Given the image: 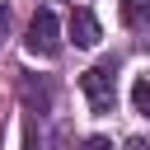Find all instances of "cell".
Returning a JSON list of instances; mask_svg holds the SVG:
<instances>
[{"instance_id":"obj_1","label":"cell","mask_w":150,"mask_h":150,"mask_svg":"<svg viewBox=\"0 0 150 150\" xmlns=\"http://www.w3.org/2000/svg\"><path fill=\"white\" fill-rule=\"evenodd\" d=\"M23 42H28V52L42 56V61L56 56V52H61V23H56V14H52V9H38V14L28 19V38H23Z\"/></svg>"},{"instance_id":"obj_2","label":"cell","mask_w":150,"mask_h":150,"mask_svg":"<svg viewBox=\"0 0 150 150\" xmlns=\"http://www.w3.org/2000/svg\"><path fill=\"white\" fill-rule=\"evenodd\" d=\"M80 89H84V98H89L94 112H112V70H108V66L84 70V75H80Z\"/></svg>"},{"instance_id":"obj_3","label":"cell","mask_w":150,"mask_h":150,"mask_svg":"<svg viewBox=\"0 0 150 150\" xmlns=\"http://www.w3.org/2000/svg\"><path fill=\"white\" fill-rule=\"evenodd\" d=\"M66 33H70V42H75V47H98V38H103V28H98V19H94L89 9H70Z\"/></svg>"},{"instance_id":"obj_4","label":"cell","mask_w":150,"mask_h":150,"mask_svg":"<svg viewBox=\"0 0 150 150\" xmlns=\"http://www.w3.org/2000/svg\"><path fill=\"white\" fill-rule=\"evenodd\" d=\"M150 19V0H122V23H145Z\"/></svg>"},{"instance_id":"obj_5","label":"cell","mask_w":150,"mask_h":150,"mask_svg":"<svg viewBox=\"0 0 150 150\" xmlns=\"http://www.w3.org/2000/svg\"><path fill=\"white\" fill-rule=\"evenodd\" d=\"M131 108H136L141 117H150V75H141V80L131 84Z\"/></svg>"},{"instance_id":"obj_6","label":"cell","mask_w":150,"mask_h":150,"mask_svg":"<svg viewBox=\"0 0 150 150\" xmlns=\"http://www.w3.org/2000/svg\"><path fill=\"white\" fill-rule=\"evenodd\" d=\"M80 150H112V141H103V136H89V141H84Z\"/></svg>"},{"instance_id":"obj_7","label":"cell","mask_w":150,"mask_h":150,"mask_svg":"<svg viewBox=\"0 0 150 150\" xmlns=\"http://www.w3.org/2000/svg\"><path fill=\"white\" fill-rule=\"evenodd\" d=\"M127 150H150V141H141V136H131V141H127Z\"/></svg>"},{"instance_id":"obj_8","label":"cell","mask_w":150,"mask_h":150,"mask_svg":"<svg viewBox=\"0 0 150 150\" xmlns=\"http://www.w3.org/2000/svg\"><path fill=\"white\" fill-rule=\"evenodd\" d=\"M5 38H9V14L0 9V42H5Z\"/></svg>"}]
</instances>
